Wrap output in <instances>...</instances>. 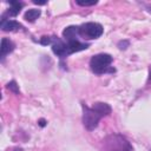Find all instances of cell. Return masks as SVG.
Wrapping results in <instances>:
<instances>
[{
  "instance_id": "7a4b0ae2",
  "label": "cell",
  "mask_w": 151,
  "mask_h": 151,
  "mask_svg": "<svg viewBox=\"0 0 151 151\" xmlns=\"http://www.w3.org/2000/svg\"><path fill=\"white\" fill-rule=\"evenodd\" d=\"M90 45L86 42H81L79 40H73V41H63L60 38L58 37H53V41H52V51L53 53L64 59L67 55L74 53V52H79V51H84Z\"/></svg>"
},
{
  "instance_id": "4fadbf2b",
  "label": "cell",
  "mask_w": 151,
  "mask_h": 151,
  "mask_svg": "<svg viewBox=\"0 0 151 151\" xmlns=\"http://www.w3.org/2000/svg\"><path fill=\"white\" fill-rule=\"evenodd\" d=\"M123 46H129V41L124 40V41H120V42L118 44V47H119L120 50H124V47H123Z\"/></svg>"
},
{
  "instance_id": "9a60e30c",
  "label": "cell",
  "mask_w": 151,
  "mask_h": 151,
  "mask_svg": "<svg viewBox=\"0 0 151 151\" xmlns=\"http://www.w3.org/2000/svg\"><path fill=\"white\" fill-rule=\"evenodd\" d=\"M33 2L34 4H38V5H45L46 4V1H38V0H33Z\"/></svg>"
},
{
  "instance_id": "30bf717a",
  "label": "cell",
  "mask_w": 151,
  "mask_h": 151,
  "mask_svg": "<svg viewBox=\"0 0 151 151\" xmlns=\"http://www.w3.org/2000/svg\"><path fill=\"white\" fill-rule=\"evenodd\" d=\"M40 14H41V11H40V9L31 8V9H28V11H26L24 18H25L26 21H28V22H33V21H35V20L40 17Z\"/></svg>"
},
{
  "instance_id": "52a82bcc",
  "label": "cell",
  "mask_w": 151,
  "mask_h": 151,
  "mask_svg": "<svg viewBox=\"0 0 151 151\" xmlns=\"http://www.w3.org/2000/svg\"><path fill=\"white\" fill-rule=\"evenodd\" d=\"M24 2L21 1H9V8L6 13H4L1 15L2 19H8V17H17L19 14V12L21 11V8L24 7Z\"/></svg>"
},
{
  "instance_id": "8fae6325",
  "label": "cell",
  "mask_w": 151,
  "mask_h": 151,
  "mask_svg": "<svg viewBox=\"0 0 151 151\" xmlns=\"http://www.w3.org/2000/svg\"><path fill=\"white\" fill-rule=\"evenodd\" d=\"M7 87H8L9 90H12V91H14L15 93H19V88H18V86H17V84H15V81H11V83H8V85H7Z\"/></svg>"
},
{
  "instance_id": "7c38bea8",
  "label": "cell",
  "mask_w": 151,
  "mask_h": 151,
  "mask_svg": "<svg viewBox=\"0 0 151 151\" xmlns=\"http://www.w3.org/2000/svg\"><path fill=\"white\" fill-rule=\"evenodd\" d=\"M97 4V1H91V2H84V1H77V5H79V6H93V5H96Z\"/></svg>"
},
{
  "instance_id": "5b68a950",
  "label": "cell",
  "mask_w": 151,
  "mask_h": 151,
  "mask_svg": "<svg viewBox=\"0 0 151 151\" xmlns=\"http://www.w3.org/2000/svg\"><path fill=\"white\" fill-rule=\"evenodd\" d=\"M104 32V28L98 22H85L79 26V37L84 39H97Z\"/></svg>"
},
{
  "instance_id": "8992f818",
  "label": "cell",
  "mask_w": 151,
  "mask_h": 151,
  "mask_svg": "<svg viewBox=\"0 0 151 151\" xmlns=\"http://www.w3.org/2000/svg\"><path fill=\"white\" fill-rule=\"evenodd\" d=\"M0 27L2 31L5 32H12V31H19V29H24V26L21 24H19L15 20L12 19H2L1 18V24Z\"/></svg>"
},
{
  "instance_id": "ba28073f",
  "label": "cell",
  "mask_w": 151,
  "mask_h": 151,
  "mask_svg": "<svg viewBox=\"0 0 151 151\" xmlns=\"http://www.w3.org/2000/svg\"><path fill=\"white\" fill-rule=\"evenodd\" d=\"M14 47H15V45H14V42L12 40H9L7 38H2L1 39V47H0V51H1V54H0L1 61L5 60L6 55L9 54L14 50Z\"/></svg>"
},
{
  "instance_id": "e0dca14e",
  "label": "cell",
  "mask_w": 151,
  "mask_h": 151,
  "mask_svg": "<svg viewBox=\"0 0 151 151\" xmlns=\"http://www.w3.org/2000/svg\"><path fill=\"white\" fill-rule=\"evenodd\" d=\"M15 151H21V150H15Z\"/></svg>"
},
{
  "instance_id": "6da1fadb",
  "label": "cell",
  "mask_w": 151,
  "mask_h": 151,
  "mask_svg": "<svg viewBox=\"0 0 151 151\" xmlns=\"http://www.w3.org/2000/svg\"><path fill=\"white\" fill-rule=\"evenodd\" d=\"M112 109L106 103H94L93 106H87L83 104V124L86 130L92 131L98 126L99 120L109 116Z\"/></svg>"
},
{
  "instance_id": "277c9868",
  "label": "cell",
  "mask_w": 151,
  "mask_h": 151,
  "mask_svg": "<svg viewBox=\"0 0 151 151\" xmlns=\"http://www.w3.org/2000/svg\"><path fill=\"white\" fill-rule=\"evenodd\" d=\"M105 151H133L130 142L120 134H110L104 140Z\"/></svg>"
},
{
  "instance_id": "9c48e42d",
  "label": "cell",
  "mask_w": 151,
  "mask_h": 151,
  "mask_svg": "<svg viewBox=\"0 0 151 151\" xmlns=\"http://www.w3.org/2000/svg\"><path fill=\"white\" fill-rule=\"evenodd\" d=\"M63 37L66 41L78 40L79 37V26H68L63 31Z\"/></svg>"
},
{
  "instance_id": "3957f363",
  "label": "cell",
  "mask_w": 151,
  "mask_h": 151,
  "mask_svg": "<svg viewBox=\"0 0 151 151\" xmlns=\"http://www.w3.org/2000/svg\"><path fill=\"white\" fill-rule=\"evenodd\" d=\"M112 57L107 53H99L91 58L90 68L94 74H104V73H113L116 70L111 66Z\"/></svg>"
},
{
  "instance_id": "5bb4252c",
  "label": "cell",
  "mask_w": 151,
  "mask_h": 151,
  "mask_svg": "<svg viewBox=\"0 0 151 151\" xmlns=\"http://www.w3.org/2000/svg\"><path fill=\"white\" fill-rule=\"evenodd\" d=\"M145 6V9L149 12V13H151V4H149V5H144Z\"/></svg>"
},
{
  "instance_id": "2e32d148",
  "label": "cell",
  "mask_w": 151,
  "mask_h": 151,
  "mask_svg": "<svg viewBox=\"0 0 151 151\" xmlns=\"http://www.w3.org/2000/svg\"><path fill=\"white\" fill-rule=\"evenodd\" d=\"M39 124H40V126H45V120H44V119H41V120L39 122Z\"/></svg>"
}]
</instances>
